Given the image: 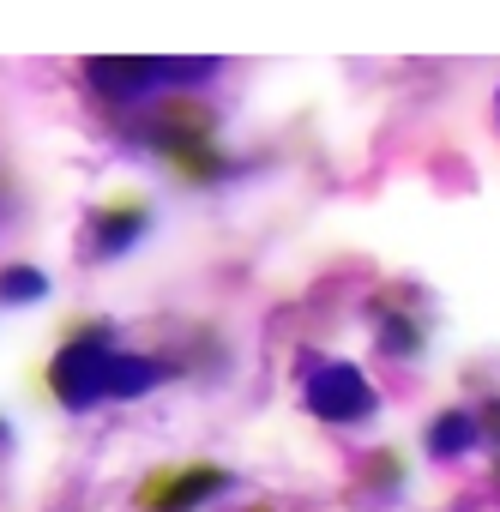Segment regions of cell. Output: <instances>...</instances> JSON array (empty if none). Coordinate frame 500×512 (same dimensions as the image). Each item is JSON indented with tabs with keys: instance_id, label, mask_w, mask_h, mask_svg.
<instances>
[{
	"instance_id": "6da1fadb",
	"label": "cell",
	"mask_w": 500,
	"mask_h": 512,
	"mask_svg": "<svg viewBox=\"0 0 500 512\" xmlns=\"http://www.w3.org/2000/svg\"><path fill=\"white\" fill-rule=\"evenodd\" d=\"M109 362L115 350L103 344V332H79L55 362H49V392L67 404V410H91L109 398Z\"/></svg>"
},
{
	"instance_id": "7a4b0ae2",
	"label": "cell",
	"mask_w": 500,
	"mask_h": 512,
	"mask_svg": "<svg viewBox=\"0 0 500 512\" xmlns=\"http://www.w3.org/2000/svg\"><path fill=\"white\" fill-rule=\"evenodd\" d=\"M308 362L314 368L302 380V398H308V410L320 422H362V416H374V386L350 362H320V356H308Z\"/></svg>"
},
{
	"instance_id": "3957f363",
	"label": "cell",
	"mask_w": 500,
	"mask_h": 512,
	"mask_svg": "<svg viewBox=\"0 0 500 512\" xmlns=\"http://www.w3.org/2000/svg\"><path fill=\"white\" fill-rule=\"evenodd\" d=\"M85 73H91V85L109 91V97H139V91H157V85L211 79L217 61H91Z\"/></svg>"
},
{
	"instance_id": "277c9868",
	"label": "cell",
	"mask_w": 500,
	"mask_h": 512,
	"mask_svg": "<svg viewBox=\"0 0 500 512\" xmlns=\"http://www.w3.org/2000/svg\"><path fill=\"white\" fill-rule=\"evenodd\" d=\"M223 488H229L223 470H187V476H175L169 488H157V512H193L199 500H211V494H223Z\"/></svg>"
},
{
	"instance_id": "5b68a950",
	"label": "cell",
	"mask_w": 500,
	"mask_h": 512,
	"mask_svg": "<svg viewBox=\"0 0 500 512\" xmlns=\"http://www.w3.org/2000/svg\"><path fill=\"white\" fill-rule=\"evenodd\" d=\"M476 440H482V422H476V410H446V416L428 428V452H434V458H464Z\"/></svg>"
},
{
	"instance_id": "8992f818",
	"label": "cell",
	"mask_w": 500,
	"mask_h": 512,
	"mask_svg": "<svg viewBox=\"0 0 500 512\" xmlns=\"http://www.w3.org/2000/svg\"><path fill=\"white\" fill-rule=\"evenodd\" d=\"M163 380V362L151 356H115L109 362V398H145Z\"/></svg>"
},
{
	"instance_id": "52a82bcc",
	"label": "cell",
	"mask_w": 500,
	"mask_h": 512,
	"mask_svg": "<svg viewBox=\"0 0 500 512\" xmlns=\"http://www.w3.org/2000/svg\"><path fill=\"white\" fill-rule=\"evenodd\" d=\"M139 235H145V211H109V217H97L91 247L103 253V260H115V253H127Z\"/></svg>"
},
{
	"instance_id": "ba28073f",
	"label": "cell",
	"mask_w": 500,
	"mask_h": 512,
	"mask_svg": "<svg viewBox=\"0 0 500 512\" xmlns=\"http://www.w3.org/2000/svg\"><path fill=\"white\" fill-rule=\"evenodd\" d=\"M43 296H49V278L37 266H7V272H0V302H7V308L43 302Z\"/></svg>"
},
{
	"instance_id": "9c48e42d",
	"label": "cell",
	"mask_w": 500,
	"mask_h": 512,
	"mask_svg": "<svg viewBox=\"0 0 500 512\" xmlns=\"http://www.w3.org/2000/svg\"><path fill=\"white\" fill-rule=\"evenodd\" d=\"M374 326H380V350H386V356H416V344H422V338H416V326H410L404 314L380 308V314H374Z\"/></svg>"
},
{
	"instance_id": "30bf717a",
	"label": "cell",
	"mask_w": 500,
	"mask_h": 512,
	"mask_svg": "<svg viewBox=\"0 0 500 512\" xmlns=\"http://www.w3.org/2000/svg\"><path fill=\"white\" fill-rule=\"evenodd\" d=\"M476 422H482V434H488V440H494V446H500V398H494V404H488V410H482V416H476Z\"/></svg>"
},
{
	"instance_id": "8fae6325",
	"label": "cell",
	"mask_w": 500,
	"mask_h": 512,
	"mask_svg": "<svg viewBox=\"0 0 500 512\" xmlns=\"http://www.w3.org/2000/svg\"><path fill=\"white\" fill-rule=\"evenodd\" d=\"M494 476H500V464H494Z\"/></svg>"
}]
</instances>
